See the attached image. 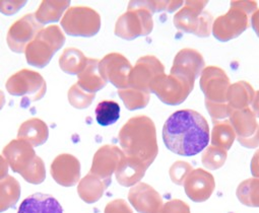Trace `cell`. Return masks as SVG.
<instances>
[{"label":"cell","instance_id":"cell-1","mask_svg":"<svg viewBox=\"0 0 259 213\" xmlns=\"http://www.w3.org/2000/svg\"><path fill=\"white\" fill-rule=\"evenodd\" d=\"M166 147L182 156H194L209 142V126L203 116L193 110L173 113L163 127Z\"/></svg>","mask_w":259,"mask_h":213},{"label":"cell","instance_id":"cell-2","mask_svg":"<svg viewBox=\"0 0 259 213\" xmlns=\"http://www.w3.org/2000/svg\"><path fill=\"white\" fill-rule=\"evenodd\" d=\"M119 141L126 157L149 168L158 155L156 127L152 119L138 116L129 120L120 130Z\"/></svg>","mask_w":259,"mask_h":213},{"label":"cell","instance_id":"cell-3","mask_svg":"<svg viewBox=\"0 0 259 213\" xmlns=\"http://www.w3.org/2000/svg\"><path fill=\"white\" fill-rule=\"evenodd\" d=\"M257 11L256 2H231L227 14L212 24V35L221 42L238 38L249 27V19Z\"/></svg>","mask_w":259,"mask_h":213},{"label":"cell","instance_id":"cell-4","mask_svg":"<svg viewBox=\"0 0 259 213\" xmlns=\"http://www.w3.org/2000/svg\"><path fill=\"white\" fill-rule=\"evenodd\" d=\"M207 2H186L174 17V26L177 30L195 35L200 38H207L212 30V16L203 11Z\"/></svg>","mask_w":259,"mask_h":213},{"label":"cell","instance_id":"cell-5","mask_svg":"<svg viewBox=\"0 0 259 213\" xmlns=\"http://www.w3.org/2000/svg\"><path fill=\"white\" fill-rule=\"evenodd\" d=\"M194 83L188 79L171 74H161L157 76L150 84V91L157 94V96L166 104L178 105L185 101L190 92L193 90Z\"/></svg>","mask_w":259,"mask_h":213},{"label":"cell","instance_id":"cell-6","mask_svg":"<svg viewBox=\"0 0 259 213\" xmlns=\"http://www.w3.org/2000/svg\"><path fill=\"white\" fill-rule=\"evenodd\" d=\"M133 5L139 9L129 8V11L118 20L116 25V35L126 40L147 36L151 34L154 27L152 13L140 3H133Z\"/></svg>","mask_w":259,"mask_h":213},{"label":"cell","instance_id":"cell-7","mask_svg":"<svg viewBox=\"0 0 259 213\" xmlns=\"http://www.w3.org/2000/svg\"><path fill=\"white\" fill-rule=\"evenodd\" d=\"M230 123L242 146L250 149L259 146V125L250 108L234 110L230 115Z\"/></svg>","mask_w":259,"mask_h":213},{"label":"cell","instance_id":"cell-8","mask_svg":"<svg viewBox=\"0 0 259 213\" xmlns=\"http://www.w3.org/2000/svg\"><path fill=\"white\" fill-rule=\"evenodd\" d=\"M200 75L199 84L205 100L218 103L227 102L226 94L230 86V79L227 73L220 67L207 66Z\"/></svg>","mask_w":259,"mask_h":213},{"label":"cell","instance_id":"cell-9","mask_svg":"<svg viewBox=\"0 0 259 213\" xmlns=\"http://www.w3.org/2000/svg\"><path fill=\"white\" fill-rule=\"evenodd\" d=\"M165 73V67L155 56L141 58L129 74L128 85L150 92V84L159 75Z\"/></svg>","mask_w":259,"mask_h":213},{"label":"cell","instance_id":"cell-10","mask_svg":"<svg viewBox=\"0 0 259 213\" xmlns=\"http://www.w3.org/2000/svg\"><path fill=\"white\" fill-rule=\"evenodd\" d=\"M203 56L195 49L185 48L180 50L174 58L171 74L182 76L192 83L204 69Z\"/></svg>","mask_w":259,"mask_h":213},{"label":"cell","instance_id":"cell-11","mask_svg":"<svg viewBox=\"0 0 259 213\" xmlns=\"http://www.w3.org/2000/svg\"><path fill=\"white\" fill-rule=\"evenodd\" d=\"M183 186L187 197L200 203L209 199L215 188V182L210 173L202 169H196L187 176Z\"/></svg>","mask_w":259,"mask_h":213},{"label":"cell","instance_id":"cell-12","mask_svg":"<svg viewBox=\"0 0 259 213\" xmlns=\"http://www.w3.org/2000/svg\"><path fill=\"white\" fill-rule=\"evenodd\" d=\"M129 201L141 213H160L163 208L161 195L151 186L141 183L129 192Z\"/></svg>","mask_w":259,"mask_h":213},{"label":"cell","instance_id":"cell-13","mask_svg":"<svg viewBox=\"0 0 259 213\" xmlns=\"http://www.w3.org/2000/svg\"><path fill=\"white\" fill-rule=\"evenodd\" d=\"M123 157L124 153L118 147L104 146L96 154L92 172L110 183L111 175L118 169Z\"/></svg>","mask_w":259,"mask_h":213},{"label":"cell","instance_id":"cell-14","mask_svg":"<svg viewBox=\"0 0 259 213\" xmlns=\"http://www.w3.org/2000/svg\"><path fill=\"white\" fill-rule=\"evenodd\" d=\"M102 67L104 73L115 86L119 88H125L128 86L129 74L132 72V65L125 57L120 54H110L103 62Z\"/></svg>","mask_w":259,"mask_h":213},{"label":"cell","instance_id":"cell-15","mask_svg":"<svg viewBox=\"0 0 259 213\" xmlns=\"http://www.w3.org/2000/svg\"><path fill=\"white\" fill-rule=\"evenodd\" d=\"M18 213H63V209L53 196L36 193L22 202Z\"/></svg>","mask_w":259,"mask_h":213},{"label":"cell","instance_id":"cell-16","mask_svg":"<svg viewBox=\"0 0 259 213\" xmlns=\"http://www.w3.org/2000/svg\"><path fill=\"white\" fill-rule=\"evenodd\" d=\"M255 91L247 81H238L230 84L226 101L233 110H242L249 108L254 98Z\"/></svg>","mask_w":259,"mask_h":213},{"label":"cell","instance_id":"cell-17","mask_svg":"<svg viewBox=\"0 0 259 213\" xmlns=\"http://www.w3.org/2000/svg\"><path fill=\"white\" fill-rule=\"evenodd\" d=\"M147 170L148 168L144 165L124 155L121 164L117 169L116 178L119 184L125 187H129L141 181Z\"/></svg>","mask_w":259,"mask_h":213},{"label":"cell","instance_id":"cell-18","mask_svg":"<svg viewBox=\"0 0 259 213\" xmlns=\"http://www.w3.org/2000/svg\"><path fill=\"white\" fill-rule=\"evenodd\" d=\"M213 124L211 131V145L229 150L236 139V133L230 121H215Z\"/></svg>","mask_w":259,"mask_h":213},{"label":"cell","instance_id":"cell-19","mask_svg":"<svg viewBox=\"0 0 259 213\" xmlns=\"http://www.w3.org/2000/svg\"><path fill=\"white\" fill-rule=\"evenodd\" d=\"M236 195L242 204L248 207H259V179H247L240 183Z\"/></svg>","mask_w":259,"mask_h":213},{"label":"cell","instance_id":"cell-20","mask_svg":"<svg viewBox=\"0 0 259 213\" xmlns=\"http://www.w3.org/2000/svg\"><path fill=\"white\" fill-rule=\"evenodd\" d=\"M120 116V105L113 100H103L96 108V119L101 126H109L117 122Z\"/></svg>","mask_w":259,"mask_h":213},{"label":"cell","instance_id":"cell-21","mask_svg":"<svg viewBox=\"0 0 259 213\" xmlns=\"http://www.w3.org/2000/svg\"><path fill=\"white\" fill-rule=\"evenodd\" d=\"M119 95L123 99L126 108L131 111L145 108L150 100L149 91H144L133 87L119 90Z\"/></svg>","mask_w":259,"mask_h":213},{"label":"cell","instance_id":"cell-22","mask_svg":"<svg viewBox=\"0 0 259 213\" xmlns=\"http://www.w3.org/2000/svg\"><path fill=\"white\" fill-rule=\"evenodd\" d=\"M226 161L227 150L212 145L207 147L201 156V162L203 166L211 171L221 169L225 165Z\"/></svg>","mask_w":259,"mask_h":213},{"label":"cell","instance_id":"cell-23","mask_svg":"<svg viewBox=\"0 0 259 213\" xmlns=\"http://www.w3.org/2000/svg\"><path fill=\"white\" fill-rule=\"evenodd\" d=\"M204 103H205V107L207 109V112L211 116L213 122L222 121V120L230 117V115L234 111L228 104V102L218 103V102H210V101L205 100Z\"/></svg>","mask_w":259,"mask_h":213},{"label":"cell","instance_id":"cell-24","mask_svg":"<svg viewBox=\"0 0 259 213\" xmlns=\"http://www.w3.org/2000/svg\"><path fill=\"white\" fill-rule=\"evenodd\" d=\"M192 167L186 162H176L170 168V178L176 185H183L187 176L192 172Z\"/></svg>","mask_w":259,"mask_h":213},{"label":"cell","instance_id":"cell-25","mask_svg":"<svg viewBox=\"0 0 259 213\" xmlns=\"http://www.w3.org/2000/svg\"><path fill=\"white\" fill-rule=\"evenodd\" d=\"M140 4L148 9L151 13L163 12L173 13L183 6V2H140Z\"/></svg>","mask_w":259,"mask_h":213},{"label":"cell","instance_id":"cell-26","mask_svg":"<svg viewBox=\"0 0 259 213\" xmlns=\"http://www.w3.org/2000/svg\"><path fill=\"white\" fill-rule=\"evenodd\" d=\"M160 213H190V207L182 200L173 199L163 205Z\"/></svg>","mask_w":259,"mask_h":213},{"label":"cell","instance_id":"cell-27","mask_svg":"<svg viewBox=\"0 0 259 213\" xmlns=\"http://www.w3.org/2000/svg\"><path fill=\"white\" fill-rule=\"evenodd\" d=\"M106 213H133V211L123 200H116L108 205Z\"/></svg>","mask_w":259,"mask_h":213},{"label":"cell","instance_id":"cell-28","mask_svg":"<svg viewBox=\"0 0 259 213\" xmlns=\"http://www.w3.org/2000/svg\"><path fill=\"white\" fill-rule=\"evenodd\" d=\"M251 173L252 176L259 179V149L256 150V152L254 153L252 159H251Z\"/></svg>","mask_w":259,"mask_h":213},{"label":"cell","instance_id":"cell-29","mask_svg":"<svg viewBox=\"0 0 259 213\" xmlns=\"http://www.w3.org/2000/svg\"><path fill=\"white\" fill-rule=\"evenodd\" d=\"M251 27L254 30L255 34L259 38V10H257L252 16H251Z\"/></svg>","mask_w":259,"mask_h":213},{"label":"cell","instance_id":"cell-30","mask_svg":"<svg viewBox=\"0 0 259 213\" xmlns=\"http://www.w3.org/2000/svg\"><path fill=\"white\" fill-rule=\"evenodd\" d=\"M252 111L256 117L259 118V90H257L254 94V98L252 100Z\"/></svg>","mask_w":259,"mask_h":213}]
</instances>
